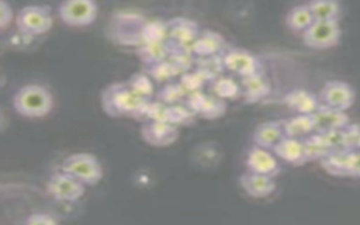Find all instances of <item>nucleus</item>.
I'll return each mask as SVG.
<instances>
[{"label":"nucleus","mask_w":360,"mask_h":225,"mask_svg":"<svg viewBox=\"0 0 360 225\" xmlns=\"http://www.w3.org/2000/svg\"><path fill=\"white\" fill-rule=\"evenodd\" d=\"M142 139L155 148H165L179 138V127L170 121H143L141 125Z\"/></svg>","instance_id":"13"},{"label":"nucleus","mask_w":360,"mask_h":225,"mask_svg":"<svg viewBox=\"0 0 360 225\" xmlns=\"http://www.w3.org/2000/svg\"><path fill=\"white\" fill-rule=\"evenodd\" d=\"M195 69H198L211 83L225 70L222 53L211 56H195Z\"/></svg>","instance_id":"29"},{"label":"nucleus","mask_w":360,"mask_h":225,"mask_svg":"<svg viewBox=\"0 0 360 225\" xmlns=\"http://www.w3.org/2000/svg\"><path fill=\"white\" fill-rule=\"evenodd\" d=\"M167 59L176 68V70L179 72L180 76L195 68V55L191 52L170 49V55Z\"/></svg>","instance_id":"35"},{"label":"nucleus","mask_w":360,"mask_h":225,"mask_svg":"<svg viewBox=\"0 0 360 225\" xmlns=\"http://www.w3.org/2000/svg\"><path fill=\"white\" fill-rule=\"evenodd\" d=\"M195 118H197L195 112L186 103L169 107V121L177 125L179 128L193 125Z\"/></svg>","instance_id":"34"},{"label":"nucleus","mask_w":360,"mask_h":225,"mask_svg":"<svg viewBox=\"0 0 360 225\" xmlns=\"http://www.w3.org/2000/svg\"><path fill=\"white\" fill-rule=\"evenodd\" d=\"M240 86H242V97L246 103H257L263 98H266L270 91L271 86L263 70L248 75L240 77Z\"/></svg>","instance_id":"16"},{"label":"nucleus","mask_w":360,"mask_h":225,"mask_svg":"<svg viewBox=\"0 0 360 225\" xmlns=\"http://www.w3.org/2000/svg\"><path fill=\"white\" fill-rule=\"evenodd\" d=\"M359 149H360V148H359Z\"/></svg>","instance_id":"43"},{"label":"nucleus","mask_w":360,"mask_h":225,"mask_svg":"<svg viewBox=\"0 0 360 225\" xmlns=\"http://www.w3.org/2000/svg\"><path fill=\"white\" fill-rule=\"evenodd\" d=\"M342 30L338 20H316L304 32L302 41L312 49H328L340 41Z\"/></svg>","instance_id":"6"},{"label":"nucleus","mask_w":360,"mask_h":225,"mask_svg":"<svg viewBox=\"0 0 360 225\" xmlns=\"http://www.w3.org/2000/svg\"><path fill=\"white\" fill-rule=\"evenodd\" d=\"M283 103L295 114H314L319 107V97L305 89H294L288 91Z\"/></svg>","instance_id":"18"},{"label":"nucleus","mask_w":360,"mask_h":225,"mask_svg":"<svg viewBox=\"0 0 360 225\" xmlns=\"http://www.w3.org/2000/svg\"><path fill=\"white\" fill-rule=\"evenodd\" d=\"M142 42L153 41H167L169 28L167 21L162 20H146L142 27Z\"/></svg>","instance_id":"31"},{"label":"nucleus","mask_w":360,"mask_h":225,"mask_svg":"<svg viewBox=\"0 0 360 225\" xmlns=\"http://www.w3.org/2000/svg\"><path fill=\"white\" fill-rule=\"evenodd\" d=\"M145 18L139 14L132 13H118L114 15L111 21L112 25V37L117 42L124 45L136 44L138 46L142 44V27L145 24Z\"/></svg>","instance_id":"9"},{"label":"nucleus","mask_w":360,"mask_h":225,"mask_svg":"<svg viewBox=\"0 0 360 225\" xmlns=\"http://www.w3.org/2000/svg\"><path fill=\"white\" fill-rule=\"evenodd\" d=\"M139 59L146 65L159 63L162 60H166L170 55V46L167 41H153V42H142L138 49Z\"/></svg>","instance_id":"23"},{"label":"nucleus","mask_w":360,"mask_h":225,"mask_svg":"<svg viewBox=\"0 0 360 225\" xmlns=\"http://www.w3.org/2000/svg\"><path fill=\"white\" fill-rule=\"evenodd\" d=\"M330 150H349V145H347V136H346V129L340 128V129H333V131H328V132H321Z\"/></svg>","instance_id":"38"},{"label":"nucleus","mask_w":360,"mask_h":225,"mask_svg":"<svg viewBox=\"0 0 360 225\" xmlns=\"http://www.w3.org/2000/svg\"><path fill=\"white\" fill-rule=\"evenodd\" d=\"M319 101L322 105L347 111L354 103L353 87L342 80H329L319 90Z\"/></svg>","instance_id":"10"},{"label":"nucleus","mask_w":360,"mask_h":225,"mask_svg":"<svg viewBox=\"0 0 360 225\" xmlns=\"http://www.w3.org/2000/svg\"><path fill=\"white\" fill-rule=\"evenodd\" d=\"M225 70L236 73L239 77L263 70L260 59L250 51L242 48H228L222 52Z\"/></svg>","instance_id":"12"},{"label":"nucleus","mask_w":360,"mask_h":225,"mask_svg":"<svg viewBox=\"0 0 360 225\" xmlns=\"http://www.w3.org/2000/svg\"><path fill=\"white\" fill-rule=\"evenodd\" d=\"M104 112L114 118L142 120L149 100L138 96L127 82H114L108 84L100 96Z\"/></svg>","instance_id":"1"},{"label":"nucleus","mask_w":360,"mask_h":225,"mask_svg":"<svg viewBox=\"0 0 360 225\" xmlns=\"http://www.w3.org/2000/svg\"><path fill=\"white\" fill-rule=\"evenodd\" d=\"M225 49V39L221 34L211 30H202L194 42L193 53L195 56H211L219 55Z\"/></svg>","instance_id":"21"},{"label":"nucleus","mask_w":360,"mask_h":225,"mask_svg":"<svg viewBox=\"0 0 360 225\" xmlns=\"http://www.w3.org/2000/svg\"><path fill=\"white\" fill-rule=\"evenodd\" d=\"M349 153L350 150H332L322 160H319V165L326 173L332 176H347Z\"/></svg>","instance_id":"25"},{"label":"nucleus","mask_w":360,"mask_h":225,"mask_svg":"<svg viewBox=\"0 0 360 225\" xmlns=\"http://www.w3.org/2000/svg\"><path fill=\"white\" fill-rule=\"evenodd\" d=\"M197 117L204 120H217L226 111V103L224 98L215 94H205L202 90L188 93L184 101Z\"/></svg>","instance_id":"11"},{"label":"nucleus","mask_w":360,"mask_h":225,"mask_svg":"<svg viewBox=\"0 0 360 225\" xmlns=\"http://www.w3.org/2000/svg\"><path fill=\"white\" fill-rule=\"evenodd\" d=\"M246 167L249 172L276 177L280 174L281 167L276 153L267 148L252 145L246 155Z\"/></svg>","instance_id":"14"},{"label":"nucleus","mask_w":360,"mask_h":225,"mask_svg":"<svg viewBox=\"0 0 360 225\" xmlns=\"http://www.w3.org/2000/svg\"><path fill=\"white\" fill-rule=\"evenodd\" d=\"M169 46L170 49L186 51L193 53L194 42L201 32L198 24L186 17H174L167 21Z\"/></svg>","instance_id":"7"},{"label":"nucleus","mask_w":360,"mask_h":225,"mask_svg":"<svg viewBox=\"0 0 360 225\" xmlns=\"http://www.w3.org/2000/svg\"><path fill=\"white\" fill-rule=\"evenodd\" d=\"M347 176L360 177V149L350 150V153H349Z\"/></svg>","instance_id":"41"},{"label":"nucleus","mask_w":360,"mask_h":225,"mask_svg":"<svg viewBox=\"0 0 360 225\" xmlns=\"http://www.w3.org/2000/svg\"><path fill=\"white\" fill-rule=\"evenodd\" d=\"M56 13L63 24L82 28L96 21L98 6L96 0H62Z\"/></svg>","instance_id":"4"},{"label":"nucleus","mask_w":360,"mask_h":225,"mask_svg":"<svg viewBox=\"0 0 360 225\" xmlns=\"http://www.w3.org/2000/svg\"><path fill=\"white\" fill-rule=\"evenodd\" d=\"M127 83L138 96H141L146 100H152V96L155 94V86H153L152 77L146 72L134 73L127 80Z\"/></svg>","instance_id":"32"},{"label":"nucleus","mask_w":360,"mask_h":225,"mask_svg":"<svg viewBox=\"0 0 360 225\" xmlns=\"http://www.w3.org/2000/svg\"><path fill=\"white\" fill-rule=\"evenodd\" d=\"M314 21L315 20L308 4H298L290 8L285 15V24L294 32H304Z\"/></svg>","instance_id":"26"},{"label":"nucleus","mask_w":360,"mask_h":225,"mask_svg":"<svg viewBox=\"0 0 360 225\" xmlns=\"http://www.w3.org/2000/svg\"><path fill=\"white\" fill-rule=\"evenodd\" d=\"M212 93L224 100H235L242 97V86L240 82H236L231 76H218L211 82Z\"/></svg>","instance_id":"27"},{"label":"nucleus","mask_w":360,"mask_h":225,"mask_svg":"<svg viewBox=\"0 0 360 225\" xmlns=\"http://www.w3.org/2000/svg\"><path fill=\"white\" fill-rule=\"evenodd\" d=\"M13 20V8L7 3V0H0V28L6 30V27Z\"/></svg>","instance_id":"42"},{"label":"nucleus","mask_w":360,"mask_h":225,"mask_svg":"<svg viewBox=\"0 0 360 225\" xmlns=\"http://www.w3.org/2000/svg\"><path fill=\"white\" fill-rule=\"evenodd\" d=\"M302 143L308 162H319L329 152H332L325 136L321 132H312L311 135L302 139Z\"/></svg>","instance_id":"24"},{"label":"nucleus","mask_w":360,"mask_h":225,"mask_svg":"<svg viewBox=\"0 0 360 225\" xmlns=\"http://www.w3.org/2000/svg\"><path fill=\"white\" fill-rule=\"evenodd\" d=\"M145 72L158 83H169L173 77L180 76L169 59L146 66Z\"/></svg>","instance_id":"33"},{"label":"nucleus","mask_w":360,"mask_h":225,"mask_svg":"<svg viewBox=\"0 0 360 225\" xmlns=\"http://www.w3.org/2000/svg\"><path fill=\"white\" fill-rule=\"evenodd\" d=\"M308 7L314 20H339L340 3L339 0H309Z\"/></svg>","instance_id":"28"},{"label":"nucleus","mask_w":360,"mask_h":225,"mask_svg":"<svg viewBox=\"0 0 360 225\" xmlns=\"http://www.w3.org/2000/svg\"><path fill=\"white\" fill-rule=\"evenodd\" d=\"M285 136L304 139L315 132V122L312 114H295L281 121Z\"/></svg>","instance_id":"22"},{"label":"nucleus","mask_w":360,"mask_h":225,"mask_svg":"<svg viewBox=\"0 0 360 225\" xmlns=\"http://www.w3.org/2000/svg\"><path fill=\"white\" fill-rule=\"evenodd\" d=\"M315 122V132H328L333 129L346 128L350 124V118L346 111L322 105L312 114Z\"/></svg>","instance_id":"17"},{"label":"nucleus","mask_w":360,"mask_h":225,"mask_svg":"<svg viewBox=\"0 0 360 225\" xmlns=\"http://www.w3.org/2000/svg\"><path fill=\"white\" fill-rule=\"evenodd\" d=\"M62 170L75 176L86 186H96L103 179V167L98 159L87 152L72 153L62 162Z\"/></svg>","instance_id":"3"},{"label":"nucleus","mask_w":360,"mask_h":225,"mask_svg":"<svg viewBox=\"0 0 360 225\" xmlns=\"http://www.w3.org/2000/svg\"><path fill=\"white\" fill-rule=\"evenodd\" d=\"M273 152L276 153V156L292 166H302L305 165L307 156H305V150H304V143L302 139H297V138H290L285 136L274 149Z\"/></svg>","instance_id":"20"},{"label":"nucleus","mask_w":360,"mask_h":225,"mask_svg":"<svg viewBox=\"0 0 360 225\" xmlns=\"http://www.w3.org/2000/svg\"><path fill=\"white\" fill-rule=\"evenodd\" d=\"M186 89L180 84V82H169L156 93V98L167 105H176L186 101L187 97Z\"/></svg>","instance_id":"30"},{"label":"nucleus","mask_w":360,"mask_h":225,"mask_svg":"<svg viewBox=\"0 0 360 225\" xmlns=\"http://www.w3.org/2000/svg\"><path fill=\"white\" fill-rule=\"evenodd\" d=\"M240 188L253 198H266L276 190L274 177L259 174L253 172H246L239 177Z\"/></svg>","instance_id":"15"},{"label":"nucleus","mask_w":360,"mask_h":225,"mask_svg":"<svg viewBox=\"0 0 360 225\" xmlns=\"http://www.w3.org/2000/svg\"><path fill=\"white\" fill-rule=\"evenodd\" d=\"M349 150H356L360 148V124H349L346 128Z\"/></svg>","instance_id":"39"},{"label":"nucleus","mask_w":360,"mask_h":225,"mask_svg":"<svg viewBox=\"0 0 360 225\" xmlns=\"http://www.w3.org/2000/svg\"><path fill=\"white\" fill-rule=\"evenodd\" d=\"M15 25L21 34L31 37L42 35L48 32L53 25L51 8L38 4L25 6L17 13Z\"/></svg>","instance_id":"5"},{"label":"nucleus","mask_w":360,"mask_h":225,"mask_svg":"<svg viewBox=\"0 0 360 225\" xmlns=\"http://www.w3.org/2000/svg\"><path fill=\"white\" fill-rule=\"evenodd\" d=\"M14 111L25 118L46 117L53 108V96L48 87L37 83L21 86L11 100Z\"/></svg>","instance_id":"2"},{"label":"nucleus","mask_w":360,"mask_h":225,"mask_svg":"<svg viewBox=\"0 0 360 225\" xmlns=\"http://www.w3.org/2000/svg\"><path fill=\"white\" fill-rule=\"evenodd\" d=\"M285 138V132L281 121H266L256 127L252 141L255 145L267 148L273 150L283 139Z\"/></svg>","instance_id":"19"},{"label":"nucleus","mask_w":360,"mask_h":225,"mask_svg":"<svg viewBox=\"0 0 360 225\" xmlns=\"http://www.w3.org/2000/svg\"><path fill=\"white\" fill-rule=\"evenodd\" d=\"M24 224H27V225H53V224H58V219L49 214L34 212V214H30L24 219Z\"/></svg>","instance_id":"40"},{"label":"nucleus","mask_w":360,"mask_h":225,"mask_svg":"<svg viewBox=\"0 0 360 225\" xmlns=\"http://www.w3.org/2000/svg\"><path fill=\"white\" fill-rule=\"evenodd\" d=\"M46 191L58 201L70 202L84 195L86 184L65 170L52 174L46 183Z\"/></svg>","instance_id":"8"},{"label":"nucleus","mask_w":360,"mask_h":225,"mask_svg":"<svg viewBox=\"0 0 360 225\" xmlns=\"http://www.w3.org/2000/svg\"><path fill=\"white\" fill-rule=\"evenodd\" d=\"M169 107L167 104L162 103L160 100H149L145 111H143V121H169Z\"/></svg>","instance_id":"37"},{"label":"nucleus","mask_w":360,"mask_h":225,"mask_svg":"<svg viewBox=\"0 0 360 225\" xmlns=\"http://www.w3.org/2000/svg\"><path fill=\"white\" fill-rule=\"evenodd\" d=\"M180 84L186 89L187 93H193V91H198L202 90V87L210 83L208 79L198 70V69H191L186 73H183L179 79Z\"/></svg>","instance_id":"36"}]
</instances>
